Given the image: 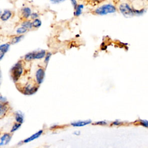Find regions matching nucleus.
I'll use <instances>...</instances> for the list:
<instances>
[{
	"instance_id": "obj_19",
	"label": "nucleus",
	"mask_w": 148,
	"mask_h": 148,
	"mask_svg": "<svg viewBox=\"0 0 148 148\" xmlns=\"http://www.w3.org/2000/svg\"><path fill=\"white\" fill-rule=\"evenodd\" d=\"M23 37H24V36L22 35H19L18 36L14 37V38L12 39V40L11 41V44H16L18 42H19L22 40Z\"/></svg>"
},
{
	"instance_id": "obj_21",
	"label": "nucleus",
	"mask_w": 148,
	"mask_h": 148,
	"mask_svg": "<svg viewBox=\"0 0 148 148\" xmlns=\"http://www.w3.org/2000/svg\"><path fill=\"white\" fill-rule=\"evenodd\" d=\"M20 127H21V123H19L17 122V123L14 124L13 127H12V129H11V133H13V132L17 131V130Z\"/></svg>"
},
{
	"instance_id": "obj_15",
	"label": "nucleus",
	"mask_w": 148,
	"mask_h": 148,
	"mask_svg": "<svg viewBox=\"0 0 148 148\" xmlns=\"http://www.w3.org/2000/svg\"><path fill=\"white\" fill-rule=\"evenodd\" d=\"M42 26V21L39 19L38 18H36V19L33 20L32 21V26L34 28H38Z\"/></svg>"
},
{
	"instance_id": "obj_5",
	"label": "nucleus",
	"mask_w": 148,
	"mask_h": 148,
	"mask_svg": "<svg viewBox=\"0 0 148 148\" xmlns=\"http://www.w3.org/2000/svg\"><path fill=\"white\" fill-rule=\"evenodd\" d=\"M38 86H32L31 85H28L24 87V94L26 95H32L35 94V92L38 91Z\"/></svg>"
},
{
	"instance_id": "obj_10",
	"label": "nucleus",
	"mask_w": 148,
	"mask_h": 148,
	"mask_svg": "<svg viewBox=\"0 0 148 148\" xmlns=\"http://www.w3.org/2000/svg\"><path fill=\"white\" fill-rule=\"evenodd\" d=\"M85 8V5L82 4H79L78 5V6L74 9V12H73V15L76 17H79L80 16L83 12V10Z\"/></svg>"
},
{
	"instance_id": "obj_27",
	"label": "nucleus",
	"mask_w": 148,
	"mask_h": 148,
	"mask_svg": "<svg viewBox=\"0 0 148 148\" xmlns=\"http://www.w3.org/2000/svg\"><path fill=\"white\" fill-rule=\"evenodd\" d=\"M108 123L106 122L105 121H100V122H96L94 123V124H96V125H100V126H105Z\"/></svg>"
},
{
	"instance_id": "obj_6",
	"label": "nucleus",
	"mask_w": 148,
	"mask_h": 148,
	"mask_svg": "<svg viewBox=\"0 0 148 148\" xmlns=\"http://www.w3.org/2000/svg\"><path fill=\"white\" fill-rule=\"evenodd\" d=\"M0 15H1V16H0L1 20L3 22H7L10 19L13 14L11 11L9 9H5L4 12L1 11V14Z\"/></svg>"
},
{
	"instance_id": "obj_17",
	"label": "nucleus",
	"mask_w": 148,
	"mask_h": 148,
	"mask_svg": "<svg viewBox=\"0 0 148 148\" xmlns=\"http://www.w3.org/2000/svg\"><path fill=\"white\" fill-rule=\"evenodd\" d=\"M0 109H1L0 110V115H1V116H3L8 110V108L5 103L1 102V105H0Z\"/></svg>"
},
{
	"instance_id": "obj_11",
	"label": "nucleus",
	"mask_w": 148,
	"mask_h": 148,
	"mask_svg": "<svg viewBox=\"0 0 148 148\" xmlns=\"http://www.w3.org/2000/svg\"><path fill=\"white\" fill-rule=\"evenodd\" d=\"M42 133H43V130H40L39 131L36 132V133H35L34 134H33L32 135H31V136L29 138H28L24 139V141H23V142H24V143L30 142H31V141H33V140H34V139H36V138H39V137L42 134Z\"/></svg>"
},
{
	"instance_id": "obj_8",
	"label": "nucleus",
	"mask_w": 148,
	"mask_h": 148,
	"mask_svg": "<svg viewBox=\"0 0 148 148\" xmlns=\"http://www.w3.org/2000/svg\"><path fill=\"white\" fill-rule=\"evenodd\" d=\"M91 123V120H85V121H78L71 123V126L75 127H81L88 124H90Z\"/></svg>"
},
{
	"instance_id": "obj_1",
	"label": "nucleus",
	"mask_w": 148,
	"mask_h": 148,
	"mask_svg": "<svg viewBox=\"0 0 148 148\" xmlns=\"http://www.w3.org/2000/svg\"><path fill=\"white\" fill-rule=\"evenodd\" d=\"M118 9L115 5L111 3H106L96 8L94 13L99 16H105L109 14H113L117 12Z\"/></svg>"
},
{
	"instance_id": "obj_28",
	"label": "nucleus",
	"mask_w": 148,
	"mask_h": 148,
	"mask_svg": "<svg viewBox=\"0 0 148 148\" xmlns=\"http://www.w3.org/2000/svg\"><path fill=\"white\" fill-rule=\"evenodd\" d=\"M120 124H122V123L119 120H116L112 123V125L114 126H119Z\"/></svg>"
},
{
	"instance_id": "obj_25",
	"label": "nucleus",
	"mask_w": 148,
	"mask_h": 148,
	"mask_svg": "<svg viewBox=\"0 0 148 148\" xmlns=\"http://www.w3.org/2000/svg\"><path fill=\"white\" fill-rule=\"evenodd\" d=\"M38 17H39V14L37 12H32L31 15V18L32 20L36 19V18H38Z\"/></svg>"
},
{
	"instance_id": "obj_31",
	"label": "nucleus",
	"mask_w": 148,
	"mask_h": 148,
	"mask_svg": "<svg viewBox=\"0 0 148 148\" xmlns=\"http://www.w3.org/2000/svg\"><path fill=\"white\" fill-rule=\"evenodd\" d=\"M73 134L75 135H80L81 133H80V131H75V132H74Z\"/></svg>"
},
{
	"instance_id": "obj_3",
	"label": "nucleus",
	"mask_w": 148,
	"mask_h": 148,
	"mask_svg": "<svg viewBox=\"0 0 148 148\" xmlns=\"http://www.w3.org/2000/svg\"><path fill=\"white\" fill-rule=\"evenodd\" d=\"M23 67L20 61L15 64L11 68V77L14 82H17L23 73Z\"/></svg>"
},
{
	"instance_id": "obj_7",
	"label": "nucleus",
	"mask_w": 148,
	"mask_h": 148,
	"mask_svg": "<svg viewBox=\"0 0 148 148\" xmlns=\"http://www.w3.org/2000/svg\"><path fill=\"white\" fill-rule=\"evenodd\" d=\"M22 15L23 18L26 19H28V18L31 17V15L32 14L31 9L28 7H24L22 9Z\"/></svg>"
},
{
	"instance_id": "obj_18",
	"label": "nucleus",
	"mask_w": 148,
	"mask_h": 148,
	"mask_svg": "<svg viewBox=\"0 0 148 148\" xmlns=\"http://www.w3.org/2000/svg\"><path fill=\"white\" fill-rule=\"evenodd\" d=\"M22 26L25 27L27 30H30V29H31L33 27V26H32V22H31L30 20H26V21H24V22H23L22 23Z\"/></svg>"
},
{
	"instance_id": "obj_9",
	"label": "nucleus",
	"mask_w": 148,
	"mask_h": 148,
	"mask_svg": "<svg viewBox=\"0 0 148 148\" xmlns=\"http://www.w3.org/2000/svg\"><path fill=\"white\" fill-rule=\"evenodd\" d=\"M11 139V136L9 134H4L1 137V142H0V146H3L4 145H7Z\"/></svg>"
},
{
	"instance_id": "obj_30",
	"label": "nucleus",
	"mask_w": 148,
	"mask_h": 148,
	"mask_svg": "<svg viewBox=\"0 0 148 148\" xmlns=\"http://www.w3.org/2000/svg\"><path fill=\"white\" fill-rule=\"evenodd\" d=\"M1 102H3V103H5L6 101H7V100H6V98H4L3 97H2V96H1Z\"/></svg>"
},
{
	"instance_id": "obj_29",
	"label": "nucleus",
	"mask_w": 148,
	"mask_h": 148,
	"mask_svg": "<svg viewBox=\"0 0 148 148\" xmlns=\"http://www.w3.org/2000/svg\"><path fill=\"white\" fill-rule=\"evenodd\" d=\"M90 1L92 2V3H100L101 1H102L103 0H89Z\"/></svg>"
},
{
	"instance_id": "obj_14",
	"label": "nucleus",
	"mask_w": 148,
	"mask_h": 148,
	"mask_svg": "<svg viewBox=\"0 0 148 148\" xmlns=\"http://www.w3.org/2000/svg\"><path fill=\"white\" fill-rule=\"evenodd\" d=\"M10 48V45L9 44H4L0 46V51H1V53L2 54H5L7 53Z\"/></svg>"
},
{
	"instance_id": "obj_23",
	"label": "nucleus",
	"mask_w": 148,
	"mask_h": 148,
	"mask_svg": "<svg viewBox=\"0 0 148 148\" xmlns=\"http://www.w3.org/2000/svg\"><path fill=\"white\" fill-rule=\"evenodd\" d=\"M51 56H52V53L49 52L46 54V56H45V63L48 64V63H49L50 59L51 57Z\"/></svg>"
},
{
	"instance_id": "obj_2",
	"label": "nucleus",
	"mask_w": 148,
	"mask_h": 148,
	"mask_svg": "<svg viewBox=\"0 0 148 148\" xmlns=\"http://www.w3.org/2000/svg\"><path fill=\"white\" fill-rule=\"evenodd\" d=\"M119 12L125 17H131L135 16V8L132 7L127 3L120 4L118 7Z\"/></svg>"
},
{
	"instance_id": "obj_16",
	"label": "nucleus",
	"mask_w": 148,
	"mask_h": 148,
	"mask_svg": "<svg viewBox=\"0 0 148 148\" xmlns=\"http://www.w3.org/2000/svg\"><path fill=\"white\" fill-rule=\"evenodd\" d=\"M35 52H34L28 53V54H26L25 57H24L25 60L30 61L32 60H34L35 59Z\"/></svg>"
},
{
	"instance_id": "obj_20",
	"label": "nucleus",
	"mask_w": 148,
	"mask_h": 148,
	"mask_svg": "<svg viewBox=\"0 0 148 148\" xmlns=\"http://www.w3.org/2000/svg\"><path fill=\"white\" fill-rule=\"evenodd\" d=\"M27 31V29L25 27L22 26L20 27H18L17 30H16V33L18 35H22L24 33H26Z\"/></svg>"
},
{
	"instance_id": "obj_24",
	"label": "nucleus",
	"mask_w": 148,
	"mask_h": 148,
	"mask_svg": "<svg viewBox=\"0 0 148 148\" xmlns=\"http://www.w3.org/2000/svg\"><path fill=\"white\" fill-rule=\"evenodd\" d=\"M71 3V5H72L73 9H75L78 5V1L77 0H69Z\"/></svg>"
},
{
	"instance_id": "obj_26",
	"label": "nucleus",
	"mask_w": 148,
	"mask_h": 148,
	"mask_svg": "<svg viewBox=\"0 0 148 148\" xmlns=\"http://www.w3.org/2000/svg\"><path fill=\"white\" fill-rule=\"evenodd\" d=\"M140 123L142 126H144L145 127L148 128V121L146 120H141Z\"/></svg>"
},
{
	"instance_id": "obj_12",
	"label": "nucleus",
	"mask_w": 148,
	"mask_h": 148,
	"mask_svg": "<svg viewBox=\"0 0 148 148\" xmlns=\"http://www.w3.org/2000/svg\"><path fill=\"white\" fill-rule=\"evenodd\" d=\"M15 119L17 123H19L21 124L23 123L24 122V116H23V115L22 114V113L19 112V111H18V112H16Z\"/></svg>"
},
{
	"instance_id": "obj_22",
	"label": "nucleus",
	"mask_w": 148,
	"mask_h": 148,
	"mask_svg": "<svg viewBox=\"0 0 148 148\" xmlns=\"http://www.w3.org/2000/svg\"><path fill=\"white\" fill-rule=\"evenodd\" d=\"M66 0H50V2L53 4H59L65 2Z\"/></svg>"
},
{
	"instance_id": "obj_4",
	"label": "nucleus",
	"mask_w": 148,
	"mask_h": 148,
	"mask_svg": "<svg viewBox=\"0 0 148 148\" xmlns=\"http://www.w3.org/2000/svg\"><path fill=\"white\" fill-rule=\"evenodd\" d=\"M45 73L43 68H39L36 71L35 77H36V81L38 85H41V83H42L45 78Z\"/></svg>"
},
{
	"instance_id": "obj_13",
	"label": "nucleus",
	"mask_w": 148,
	"mask_h": 148,
	"mask_svg": "<svg viewBox=\"0 0 148 148\" xmlns=\"http://www.w3.org/2000/svg\"><path fill=\"white\" fill-rule=\"evenodd\" d=\"M45 50H41L40 52H35V59H41L46 56Z\"/></svg>"
}]
</instances>
